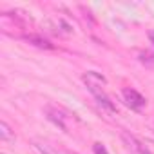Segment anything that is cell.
Returning a JSON list of instances; mask_svg holds the SVG:
<instances>
[{
	"instance_id": "obj_8",
	"label": "cell",
	"mask_w": 154,
	"mask_h": 154,
	"mask_svg": "<svg viewBox=\"0 0 154 154\" xmlns=\"http://www.w3.org/2000/svg\"><path fill=\"white\" fill-rule=\"evenodd\" d=\"M26 40H27L29 44L36 45V47H42V49H53V44H49L45 38H40V36H35V35H31V36H26Z\"/></svg>"
},
{
	"instance_id": "obj_6",
	"label": "cell",
	"mask_w": 154,
	"mask_h": 154,
	"mask_svg": "<svg viewBox=\"0 0 154 154\" xmlns=\"http://www.w3.org/2000/svg\"><path fill=\"white\" fill-rule=\"evenodd\" d=\"M0 138L2 141H15V132L8 125V122H0Z\"/></svg>"
},
{
	"instance_id": "obj_2",
	"label": "cell",
	"mask_w": 154,
	"mask_h": 154,
	"mask_svg": "<svg viewBox=\"0 0 154 154\" xmlns=\"http://www.w3.org/2000/svg\"><path fill=\"white\" fill-rule=\"evenodd\" d=\"M122 94H123V100H125V103L131 107V109H136V111H140L145 103H147V100L138 93V91H134V89H123L122 91Z\"/></svg>"
},
{
	"instance_id": "obj_1",
	"label": "cell",
	"mask_w": 154,
	"mask_h": 154,
	"mask_svg": "<svg viewBox=\"0 0 154 154\" xmlns=\"http://www.w3.org/2000/svg\"><path fill=\"white\" fill-rule=\"evenodd\" d=\"M84 82H85L87 89H89L93 94L102 93V91H103L102 87L105 85V78H103L100 72H96V71H89V72H85V74H84Z\"/></svg>"
},
{
	"instance_id": "obj_10",
	"label": "cell",
	"mask_w": 154,
	"mask_h": 154,
	"mask_svg": "<svg viewBox=\"0 0 154 154\" xmlns=\"http://www.w3.org/2000/svg\"><path fill=\"white\" fill-rule=\"evenodd\" d=\"M94 152H96V154H109L102 143H94Z\"/></svg>"
},
{
	"instance_id": "obj_11",
	"label": "cell",
	"mask_w": 154,
	"mask_h": 154,
	"mask_svg": "<svg viewBox=\"0 0 154 154\" xmlns=\"http://www.w3.org/2000/svg\"><path fill=\"white\" fill-rule=\"evenodd\" d=\"M149 38H150V40L154 42V33H150V35H149Z\"/></svg>"
},
{
	"instance_id": "obj_7",
	"label": "cell",
	"mask_w": 154,
	"mask_h": 154,
	"mask_svg": "<svg viewBox=\"0 0 154 154\" xmlns=\"http://www.w3.org/2000/svg\"><path fill=\"white\" fill-rule=\"evenodd\" d=\"M94 96H96V100H98V103H100L102 107H105V109H107V111H111V112H114V111H116L114 103L111 102V98H109L103 91H102V93H98V94H94Z\"/></svg>"
},
{
	"instance_id": "obj_5",
	"label": "cell",
	"mask_w": 154,
	"mask_h": 154,
	"mask_svg": "<svg viewBox=\"0 0 154 154\" xmlns=\"http://www.w3.org/2000/svg\"><path fill=\"white\" fill-rule=\"evenodd\" d=\"M122 140L127 143V147H129L131 150L140 152V138H136V136H132V134H129V132H122Z\"/></svg>"
},
{
	"instance_id": "obj_9",
	"label": "cell",
	"mask_w": 154,
	"mask_h": 154,
	"mask_svg": "<svg viewBox=\"0 0 154 154\" xmlns=\"http://www.w3.org/2000/svg\"><path fill=\"white\" fill-rule=\"evenodd\" d=\"M140 152L141 154H154V141L149 138L140 140Z\"/></svg>"
},
{
	"instance_id": "obj_3",
	"label": "cell",
	"mask_w": 154,
	"mask_h": 154,
	"mask_svg": "<svg viewBox=\"0 0 154 154\" xmlns=\"http://www.w3.org/2000/svg\"><path fill=\"white\" fill-rule=\"evenodd\" d=\"M45 116H47L54 125H58L63 132H67V120H69V116H67L62 109H56V107H45Z\"/></svg>"
},
{
	"instance_id": "obj_4",
	"label": "cell",
	"mask_w": 154,
	"mask_h": 154,
	"mask_svg": "<svg viewBox=\"0 0 154 154\" xmlns=\"http://www.w3.org/2000/svg\"><path fill=\"white\" fill-rule=\"evenodd\" d=\"M33 147H35L40 154H63L62 150L54 149L53 145H49V143H45V141H33Z\"/></svg>"
}]
</instances>
